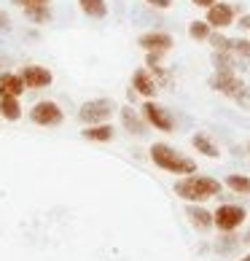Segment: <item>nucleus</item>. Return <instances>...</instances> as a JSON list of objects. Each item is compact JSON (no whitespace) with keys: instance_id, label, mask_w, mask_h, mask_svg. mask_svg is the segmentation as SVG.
<instances>
[{"instance_id":"28","label":"nucleus","mask_w":250,"mask_h":261,"mask_svg":"<svg viewBox=\"0 0 250 261\" xmlns=\"http://www.w3.org/2000/svg\"><path fill=\"white\" fill-rule=\"evenodd\" d=\"M237 27H239V30H250V14H245V16H239V22H237Z\"/></svg>"},{"instance_id":"3","label":"nucleus","mask_w":250,"mask_h":261,"mask_svg":"<svg viewBox=\"0 0 250 261\" xmlns=\"http://www.w3.org/2000/svg\"><path fill=\"white\" fill-rule=\"evenodd\" d=\"M210 89L229 100H237L239 105H250V89L237 73H213L210 75Z\"/></svg>"},{"instance_id":"9","label":"nucleus","mask_w":250,"mask_h":261,"mask_svg":"<svg viewBox=\"0 0 250 261\" xmlns=\"http://www.w3.org/2000/svg\"><path fill=\"white\" fill-rule=\"evenodd\" d=\"M19 75H22L27 89H46V86L54 84V73L43 65H24L22 70H19Z\"/></svg>"},{"instance_id":"25","label":"nucleus","mask_w":250,"mask_h":261,"mask_svg":"<svg viewBox=\"0 0 250 261\" xmlns=\"http://www.w3.org/2000/svg\"><path fill=\"white\" fill-rule=\"evenodd\" d=\"M8 30H11V16L0 8V33H8Z\"/></svg>"},{"instance_id":"21","label":"nucleus","mask_w":250,"mask_h":261,"mask_svg":"<svg viewBox=\"0 0 250 261\" xmlns=\"http://www.w3.org/2000/svg\"><path fill=\"white\" fill-rule=\"evenodd\" d=\"M226 186L232 189L234 194L250 197V178H247V175H239V172H234V175H226Z\"/></svg>"},{"instance_id":"17","label":"nucleus","mask_w":250,"mask_h":261,"mask_svg":"<svg viewBox=\"0 0 250 261\" xmlns=\"http://www.w3.org/2000/svg\"><path fill=\"white\" fill-rule=\"evenodd\" d=\"M191 146H194L199 153H205L207 159H218L220 156V151H218V146L213 143V138H210L207 132H197L194 138H191Z\"/></svg>"},{"instance_id":"8","label":"nucleus","mask_w":250,"mask_h":261,"mask_svg":"<svg viewBox=\"0 0 250 261\" xmlns=\"http://www.w3.org/2000/svg\"><path fill=\"white\" fill-rule=\"evenodd\" d=\"M234 14H237V8L232 3H213L207 8V16H205V22L210 24V30H226V27H232L234 24Z\"/></svg>"},{"instance_id":"13","label":"nucleus","mask_w":250,"mask_h":261,"mask_svg":"<svg viewBox=\"0 0 250 261\" xmlns=\"http://www.w3.org/2000/svg\"><path fill=\"white\" fill-rule=\"evenodd\" d=\"M27 92V86L22 81V75L19 73H8L3 70L0 73V97H6V94H11V97H22Z\"/></svg>"},{"instance_id":"4","label":"nucleus","mask_w":250,"mask_h":261,"mask_svg":"<svg viewBox=\"0 0 250 261\" xmlns=\"http://www.w3.org/2000/svg\"><path fill=\"white\" fill-rule=\"evenodd\" d=\"M113 113H116V105H113V100H108V97L86 100L78 108V121L84 124V127H92V124H108Z\"/></svg>"},{"instance_id":"16","label":"nucleus","mask_w":250,"mask_h":261,"mask_svg":"<svg viewBox=\"0 0 250 261\" xmlns=\"http://www.w3.org/2000/svg\"><path fill=\"white\" fill-rule=\"evenodd\" d=\"M186 216H188V221H191V226L199 229V231L213 229V213L205 210V207H199V205H188Z\"/></svg>"},{"instance_id":"29","label":"nucleus","mask_w":250,"mask_h":261,"mask_svg":"<svg viewBox=\"0 0 250 261\" xmlns=\"http://www.w3.org/2000/svg\"><path fill=\"white\" fill-rule=\"evenodd\" d=\"M194 6H199V8H210L213 3H218V0H191Z\"/></svg>"},{"instance_id":"15","label":"nucleus","mask_w":250,"mask_h":261,"mask_svg":"<svg viewBox=\"0 0 250 261\" xmlns=\"http://www.w3.org/2000/svg\"><path fill=\"white\" fill-rule=\"evenodd\" d=\"M84 138L92 140V143H110L116 138V129H113V124H92V127H84Z\"/></svg>"},{"instance_id":"1","label":"nucleus","mask_w":250,"mask_h":261,"mask_svg":"<svg viewBox=\"0 0 250 261\" xmlns=\"http://www.w3.org/2000/svg\"><path fill=\"white\" fill-rule=\"evenodd\" d=\"M175 194L188 202V205H199V202H207L220 194V180L210 178V175H183L175 183Z\"/></svg>"},{"instance_id":"19","label":"nucleus","mask_w":250,"mask_h":261,"mask_svg":"<svg viewBox=\"0 0 250 261\" xmlns=\"http://www.w3.org/2000/svg\"><path fill=\"white\" fill-rule=\"evenodd\" d=\"M215 73H237V57L232 51H213Z\"/></svg>"},{"instance_id":"26","label":"nucleus","mask_w":250,"mask_h":261,"mask_svg":"<svg viewBox=\"0 0 250 261\" xmlns=\"http://www.w3.org/2000/svg\"><path fill=\"white\" fill-rule=\"evenodd\" d=\"M146 3H148L151 8H159V11H164V8L172 6V0H146Z\"/></svg>"},{"instance_id":"30","label":"nucleus","mask_w":250,"mask_h":261,"mask_svg":"<svg viewBox=\"0 0 250 261\" xmlns=\"http://www.w3.org/2000/svg\"><path fill=\"white\" fill-rule=\"evenodd\" d=\"M245 243H247V245H250V231H247V234H245Z\"/></svg>"},{"instance_id":"11","label":"nucleus","mask_w":250,"mask_h":261,"mask_svg":"<svg viewBox=\"0 0 250 261\" xmlns=\"http://www.w3.org/2000/svg\"><path fill=\"white\" fill-rule=\"evenodd\" d=\"M129 89L134 94H140V97H146V100H153L156 92H159V86H156V81H153V75L148 73V67H137V70L132 73V86Z\"/></svg>"},{"instance_id":"22","label":"nucleus","mask_w":250,"mask_h":261,"mask_svg":"<svg viewBox=\"0 0 250 261\" xmlns=\"http://www.w3.org/2000/svg\"><path fill=\"white\" fill-rule=\"evenodd\" d=\"M210 33H213V30H210V24L205 22V19H197V22L188 24V35L194 38V41H207Z\"/></svg>"},{"instance_id":"31","label":"nucleus","mask_w":250,"mask_h":261,"mask_svg":"<svg viewBox=\"0 0 250 261\" xmlns=\"http://www.w3.org/2000/svg\"><path fill=\"white\" fill-rule=\"evenodd\" d=\"M239 261H250V253H247V256H242V258H239Z\"/></svg>"},{"instance_id":"2","label":"nucleus","mask_w":250,"mask_h":261,"mask_svg":"<svg viewBox=\"0 0 250 261\" xmlns=\"http://www.w3.org/2000/svg\"><path fill=\"white\" fill-rule=\"evenodd\" d=\"M148 156H151V162L156 164L159 170L172 172V175H194L197 172V162L183 156V153L175 151L172 146H167V143H153Z\"/></svg>"},{"instance_id":"14","label":"nucleus","mask_w":250,"mask_h":261,"mask_svg":"<svg viewBox=\"0 0 250 261\" xmlns=\"http://www.w3.org/2000/svg\"><path fill=\"white\" fill-rule=\"evenodd\" d=\"M22 97H11V94H6V97H0V119L3 121H19L22 119Z\"/></svg>"},{"instance_id":"5","label":"nucleus","mask_w":250,"mask_h":261,"mask_svg":"<svg viewBox=\"0 0 250 261\" xmlns=\"http://www.w3.org/2000/svg\"><path fill=\"white\" fill-rule=\"evenodd\" d=\"M247 218V210L242 205H232V202H224V205H218V210L213 213V226L218 231H224V234H229V231H234L245 224Z\"/></svg>"},{"instance_id":"10","label":"nucleus","mask_w":250,"mask_h":261,"mask_svg":"<svg viewBox=\"0 0 250 261\" xmlns=\"http://www.w3.org/2000/svg\"><path fill=\"white\" fill-rule=\"evenodd\" d=\"M137 46L143 51H161L167 54L172 46H175V41H172L170 33H161V30H151V33H143L137 38Z\"/></svg>"},{"instance_id":"24","label":"nucleus","mask_w":250,"mask_h":261,"mask_svg":"<svg viewBox=\"0 0 250 261\" xmlns=\"http://www.w3.org/2000/svg\"><path fill=\"white\" fill-rule=\"evenodd\" d=\"M232 54L239 60H250V41L247 38H232Z\"/></svg>"},{"instance_id":"27","label":"nucleus","mask_w":250,"mask_h":261,"mask_svg":"<svg viewBox=\"0 0 250 261\" xmlns=\"http://www.w3.org/2000/svg\"><path fill=\"white\" fill-rule=\"evenodd\" d=\"M11 3L19 8H27V6H38V3H51V0H11Z\"/></svg>"},{"instance_id":"23","label":"nucleus","mask_w":250,"mask_h":261,"mask_svg":"<svg viewBox=\"0 0 250 261\" xmlns=\"http://www.w3.org/2000/svg\"><path fill=\"white\" fill-rule=\"evenodd\" d=\"M207 41H210V46H213V51H232V38H226L220 30H213Z\"/></svg>"},{"instance_id":"18","label":"nucleus","mask_w":250,"mask_h":261,"mask_svg":"<svg viewBox=\"0 0 250 261\" xmlns=\"http://www.w3.org/2000/svg\"><path fill=\"white\" fill-rule=\"evenodd\" d=\"M24 16L30 19L33 24H49L51 22V3H38V6H27L22 8Z\"/></svg>"},{"instance_id":"6","label":"nucleus","mask_w":250,"mask_h":261,"mask_svg":"<svg viewBox=\"0 0 250 261\" xmlns=\"http://www.w3.org/2000/svg\"><path fill=\"white\" fill-rule=\"evenodd\" d=\"M30 121L38 127H57V124L65 121V111L54 100H38L30 108Z\"/></svg>"},{"instance_id":"20","label":"nucleus","mask_w":250,"mask_h":261,"mask_svg":"<svg viewBox=\"0 0 250 261\" xmlns=\"http://www.w3.org/2000/svg\"><path fill=\"white\" fill-rule=\"evenodd\" d=\"M78 8L89 19H105L108 16V3H105V0H78Z\"/></svg>"},{"instance_id":"12","label":"nucleus","mask_w":250,"mask_h":261,"mask_svg":"<svg viewBox=\"0 0 250 261\" xmlns=\"http://www.w3.org/2000/svg\"><path fill=\"white\" fill-rule=\"evenodd\" d=\"M119 116H121L124 129H127L129 135H134V138H143V135H146L148 124H146V119L140 116V111H134L132 105H124V108L119 111Z\"/></svg>"},{"instance_id":"7","label":"nucleus","mask_w":250,"mask_h":261,"mask_svg":"<svg viewBox=\"0 0 250 261\" xmlns=\"http://www.w3.org/2000/svg\"><path fill=\"white\" fill-rule=\"evenodd\" d=\"M140 116L146 119L148 127L159 129V132H172V129H175V119H172V113L164 108V105H159V102H153V100L143 102Z\"/></svg>"},{"instance_id":"32","label":"nucleus","mask_w":250,"mask_h":261,"mask_svg":"<svg viewBox=\"0 0 250 261\" xmlns=\"http://www.w3.org/2000/svg\"><path fill=\"white\" fill-rule=\"evenodd\" d=\"M247 151H250V146H247Z\"/></svg>"}]
</instances>
